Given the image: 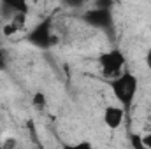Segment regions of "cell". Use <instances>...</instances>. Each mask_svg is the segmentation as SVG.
<instances>
[{
  "instance_id": "obj_12",
  "label": "cell",
  "mask_w": 151,
  "mask_h": 149,
  "mask_svg": "<svg viewBox=\"0 0 151 149\" xmlns=\"http://www.w3.org/2000/svg\"><path fill=\"white\" fill-rule=\"evenodd\" d=\"M144 63H146V67L151 70V49H148L146 54H144Z\"/></svg>"
},
{
  "instance_id": "obj_10",
  "label": "cell",
  "mask_w": 151,
  "mask_h": 149,
  "mask_svg": "<svg viewBox=\"0 0 151 149\" xmlns=\"http://www.w3.org/2000/svg\"><path fill=\"white\" fill-rule=\"evenodd\" d=\"M14 146H16V139H5V142L2 144L4 149H14Z\"/></svg>"
},
{
  "instance_id": "obj_3",
  "label": "cell",
  "mask_w": 151,
  "mask_h": 149,
  "mask_svg": "<svg viewBox=\"0 0 151 149\" xmlns=\"http://www.w3.org/2000/svg\"><path fill=\"white\" fill-rule=\"evenodd\" d=\"M28 42L34 44L39 49H47V47H53L58 44V35L55 34V28H53V19L51 18H46L42 19L39 25H35L30 32H28Z\"/></svg>"
},
{
  "instance_id": "obj_1",
  "label": "cell",
  "mask_w": 151,
  "mask_h": 149,
  "mask_svg": "<svg viewBox=\"0 0 151 149\" xmlns=\"http://www.w3.org/2000/svg\"><path fill=\"white\" fill-rule=\"evenodd\" d=\"M111 91H113L114 98L118 100L119 107L125 112H128L134 105V100L137 97L139 91V79L137 75L132 74L130 70H125L121 75H118L116 79H113L109 82Z\"/></svg>"
},
{
  "instance_id": "obj_14",
  "label": "cell",
  "mask_w": 151,
  "mask_h": 149,
  "mask_svg": "<svg viewBox=\"0 0 151 149\" xmlns=\"http://www.w3.org/2000/svg\"><path fill=\"white\" fill-rule=\"evenodd\" d=\"M142 149H148V148H146V146H144V148H142Z\"/></svg>"
},
{
  "instance_id": "obj_6",
  "label": "cell",
  "mask_w": 151,
  "mask_h": 149,
  "mask_svg": "<svg viewBox=\"0 0 151 149\" xmlns=\"http://www.w3.org/2000/svg\"><path fill=\"white\" fill-rule=\"evenodd\" d=\"M27 21H28V14H23V12H19V14H12V16L9 18V23H11L18 32H21V30L27 28Z\"/></svg>"
},
{
  "instance_id": "obj_2",
  "label": "cell",
  "mask_w": 151,
  "mask_h": 149,
  "mask_svg": "<svg viewBox=\"0 0 151 149\" xmlns=\"http://www.w3.org/2000/svg\"><path fill=\"white\" fill-rule=\"evenodd\" d=\"M125 65H127V58H125L121 49H111V51H106L99 56L100 74L111 81L125 72Z\"/></svg>"
},
{
  "instance_id": "obj_9",
  "label": "cell",
  "mask_w": 151,
  "mask_h": 149,
  "mask_svg": "<svg viewBox=\"0 0 151 149\" xmlns=\"http://www.w3.org/2000/svg\"><path fill=\"white\" fill-rule=\"evenodd\" d=\"M2 34H4L5 37H12L14 34H18V30H16V28H14V27L7 21V23L4 25V28H2Z\"/></svg>"
},
{
  "instance_id": "obj_11",
  "label": "cell",
  "mask_w": 151,
  "mask_h": 149,
  "mask_svg": "<svg viewBox=\"0 0 151 149\" xmlns=\"http://www.w3.org/2000/svg\"><path fill=\"white\" fill-rule=\"evenodd\" d=\"M142 144H144L148 149H151V132L146 133V135H142Z\"/></svg>"
},
{
  "instance_id": "obj_4",
  "label": "cell",
  "mask_w": 151,
  "mask_h": 149,
  "mask_svg": "<svg viewBox=\"0 0 151 149\" xmlns=\"http://www.w3.org/2000/svg\"><path fill=\"white\" fill-rule=\"evenodd\" d=\"M125 116H127V112L123 111L119 105H107L104 109V112H102V121H104V125L109 130H118L123 125Z\"/></svg>"
},
{
  "instance_id": "obj_15",
  "label": "cell",
  "mask_w": 151,
  "mask_h": 149,
  "mask_svg": "<svg viewBox=\"0 0 151 149\" xmlns=\"http://www.w3.org/2000/svg\"><path fill=\"white\" fill-rule=\"evenodd\" d=\"M0 149H4V148H2V146H0Z\"/></svg>"
},
{
  "instance_id": "obj_7",
  "label": "cell",
  "mask_w": 151,
  "mask_h": 149,
  "mask_svg": "<svg viewBox=\"0 0 151 149\" xmlns=\"http://www.w3.org/2000/svg\"><path fill=\"white\" fill-rule=\"evenodd\" d=\"M32 105H34V109H37V111H44V109L47 107V98H46V95H44L42 91H35V93H34V97H32Z\"/></svg>"
},
{
  "instance_id": "obj_8",
  "label": "cell",
  "mask_w": 151,
  "mask_h": 149,
  "mask_svg": "<svg viewBox=\"0 0 151 149\" xmlns=\"http://www.w3.org/2000/svg\"><path fill=\"white\" fill-rule=\"evenodd\" d=\"M62 149H93V144L90 140H79L74 144H63Z\"/></svg>"
},
{
  "instance_id": "obj_5",
  "label": "cell",
  "mask_w": 151,
  "mask_h": 149,
  "mask_svg": "<svg viewBox=\"0 0 151 149\" xmlns=\"http://www.w3.org/2000/svg\"><path fill=\"white\" fill-rule=\"evenodd\" d=\"M84 21L97 27V28H107V27L113 25L111 12L106 11V9H97V11H91V12L84 14Z\"/></svg>"
},
{
  "instance_id": "obj_13",
  "label": "cell",
  "mask_w": 151,
  "mask_h": 149,
  "mask_svg": "<svg viewBox=\"0 0 151 149\" xmlns=\"http://www.w3.org/2000/svg\"><path fill=\"white\" fill-rule=\"evenodd\" d=\"M7 67V60H5V54H4V51L0 49V70H4Z\"/></svg>"
}]
</instances>
